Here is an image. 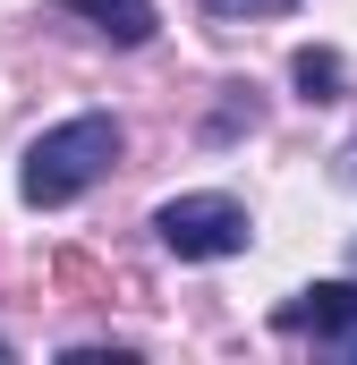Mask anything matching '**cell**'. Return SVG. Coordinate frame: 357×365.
Masks as SVG:
<instances>
[{
    "instance_id": "6da1fadb",
    "label": "cell",
    "mask_w": 357,
    "mask_h": 365,
    "mask_svg": "<svg viewBox=\"0 0 357 365\" xmlns=\"http://www.w3.org/2000/svg\"><path fill=\"white\" fill-rule=\"evenodd\" d=\"M119 162V119L111 110H77V119H60V128H43L34 145H26V170H17V195L34 204V212H51V204H77L102 170Z\"/></svg>"
},
{
    "instance_id": "7a4b0ae2",
    "label": "cell",
    "mask_w": 357,
    "mask_h": 365,
    "mask_svg": "<svg viewBox=\"0 0 357 365\" xmlns=\"http://www.w3.org/2000/svg\"><path fill=\"white\" fill-rule=\"evenodd\" d=\"M154 238L171 247L178 264H221V255H247L256 221H247L238 195H171L154 212Z\"/></svg>"
},
{
    "instance_id": "3957f363",
    "label": "cell",
    "mask_w": 357,
    "mask_h": 365,
    "mask_svg": "<svg viewBox=\"0 0 357 365\" xmlns=\"http://www.w3.org/2000/svg\"><path fill=\"white\" fill-rule=\"evenodd\" d=\"M272 331H289V340H323V349L357 357V280H315V289H298V297L272 314Z\"/></svg>"
},
{
    "instance_id": "277c9868",
    "label": "cell",
    "mask_w": 357,
    "mask_h": 365,
    "mask_svg": "<svg viewBox=\"0 0 357 365\" xmlns=\"http://www.w3.org/2000/svg\"><path fill=\"white\" fill-rule=\"evenodd\" d=\"M60 9H77L86 26H102V34H111V43H128V51L154 34V0H60Z\"/></svg>"
},
{
    "instance_id": "5b68a950",
    "label": "cell",
    "mask_w": 357,
    "mask_h": 365,
    "mask_svg": "<svg viewBox=\"0 0 357 365\" xmlns=\"http://www.w3.org/2000/svg\"><path fill=\"white\" fill-rule=\"evenodd\" d=\"M298 93L306 102H341V86H349V68H341V51H298Z\"/></svg>"
},
{
    "instance_id": "8992f818",
    "label": "cell",
    "mask_w": 357,
    "mask_h": 365,
    "mask_svg": "<svg viewBox=\"0 0 357 365\" xmlns=\"http://www.w3.org/2000/svg\"><path fill=\"white\" fill-rule=\"evenodd\" d=\"M238 128H256V86H230V102L213 110V128H204V136L221 145V136H238Z\"/></svg>"
},
{
    "instance_id": "52a82bcc",
    "label": "cell",
    "mask_w": 357,
    "mask_h": 365,
    "mask_svg": "<svg viewBox=\"0 0 357 365\" xmlns=\"http://www.w3.org/2000/svg\"><path fill=\"white\" fill-rule=\"evenodd\" d=\"M213 17H281V9H298V0H204Z\"/></svg>"
},
{
    "instance_id": "ba28073f",
    "label": "cell",
    "mask_w": 357,
    "mask_h": 365,
    "mask_svg": "<svg viewBox=\"0 0 357 365\" xmlns=\"http://www.w3.org/2000/svg\"><path fill=\"white\" fill-rule=\"evenodd\" d=\"M341 187H357V145H349V153H341Z\"/></svg>"
}]
</instances>
